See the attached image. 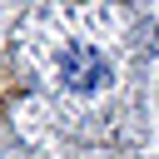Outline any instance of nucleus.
<instances>
[{"label": "nucleus", "instance_id": "f257e3e1", "mask_svg": "<svg viewBox=\"0 0 159 159\" xmlns=\"http://www.w3.org/2000/svg\"><path fill=\"white\" fill-rule=\"evenodd\" d=\"M109 80V65L94 55V50H75L70 60H65V84H75V89H99Z\"/></svg>", "mask_w": 159, "mask_h": 159}]
</instances>
